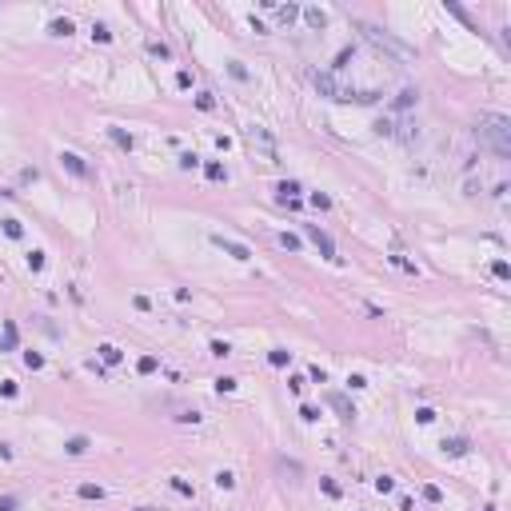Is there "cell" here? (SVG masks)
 Masks as SVG:
<instances>
[{"mask_svg":"<svg viewBox=\"0 0 511 511\" xmlns=\"http://www.w3.org/2000/svg\"><path fill=\"white\" fill-rule=\"evenodd\" d=\"M216 244H220L224 252H232L236 260H248V248H244V244H232V240H224V236H216Z\"/></svg>","mask_w":511,"mask_h":511,"instance_id":"3","label":"cell"},{"mask_svg":"<svg viewBox=\"0 0 511 511\" xmlns=\"http://www.w3.org/2000/svg\"><path fill=\"white\" fill-rule=\"evenodd\" d=\"M308 236H312V240H316V244L324 248V256H336V244H332V240H328V236H324L320 228H312V224H308Z\"/></svg>","mask_w":511,"mask_h":511,"instance_id":"2","label":"cell"},{"mask_svg":"<svg viewBox=\"0 0 511 511\" xmlns=\"http://www.w3.org/2000/svg\"><path fill=\"white\" fill-rule=\"evenodd\" d=\"M280 244H284V248H288V252H296V248H300V240H296V236H288V232H284V236H280Z\"/></svg>","mask_w":511,"mask_h":511,"instance_id":"8","label":"cell"},{"mask_svg":"<svg viewBox=\"0 0 511 511\" xmlns=\"http://www.w3.org/2000/svg\"><path fill=\"white\" fill-rule=\"evenodd\" d=\"M479 136L495 148V156H507V152H511V140H507V116H483Z\"/></svg>","mask_w":511,"mask_h":511,"instance_id":"1","label":"cell"},{"mask_svg":"<svg viewBox=\"0 0 511 511\" xmlns=\"http://www.w3.org/2000/svg\"><path fill=\"white\" fill-rule=\"evenodd\" d=\"M332 404H336V408L343 412V420H351V416H355V408H351V404H347L343 396H332Z\"/></svg>","mask_w":511,"mask_h":511,"instance_id":"5","label":"cell"},{"mask_svg":"<svg viewBox=\"0 0 511 511\" xmlns=\"http://www.w3.org/2000/svg\"><path fill=\"white\" fill-rule=\"evenodd\" d=\"M304 16H308V24H312V28H324V24H328V16H324L320 8H308Z\"/></svg>","mask_w":511,"mask_h":511,"instance_id":"4","label":"cell"},{"mask_svg":"<svg viewBox=\"0 0 511 511\" xmlns=\"http://www.w3.org/2000/svg\"><path fill=\"white\" fill-rule=\"evenodd\" d=\"M64 164H68L72 172H84V164H80V156H64Z\"/></svg>","mask_w":511,"mask_h":511,"instance_id":"9","label":"cell"},{"mask_svg":"<svg viewBox=\"0 0 511 511\" xmlns=\"http://www.w3.org/2000/svg\"><path fill=\"white\" fill-rule=\"evenodd\" d=\"M52 32H56V36H68V32H72V20H56Z\"/></svg>","mask_w":511,"mask_h":511,"instance_id":"6","label":"cell"},{"mask_svg":"<svg viewBox=\"0 0 511 511\" xmlns=\"http://www.w3.org/2000/svg\"><path fill=\"white\" fill-rule=\"evenodd\" d=\"M100 355H104V359H108V363H116V359H120V351H116V347H112V343H104V347H100Z\"/></svg>","mask_w":511,"mask_h":511,"instance_id":"7","label":"cell"}]
</instances>
